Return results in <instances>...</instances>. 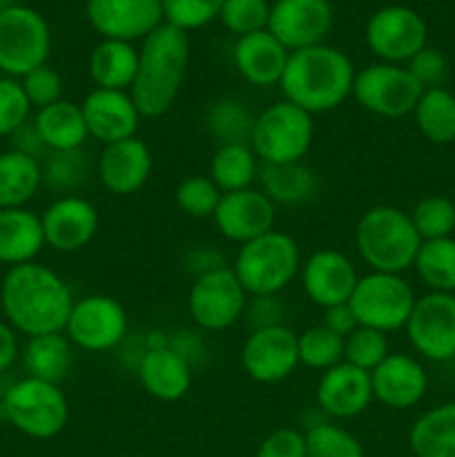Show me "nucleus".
<instances>
[{
	"label": "nucleus",
	"instance_id": "obj_1",
	"mask_svg": "<svg viewBox=\"0 0 455 457\" xmlns=\"http://www.w3.org/2000/svg\"><path fill=\"white\" fill-rule=\"evenodd\" d=\"M74 302L67 281L38 262L9 268L0 281L4 321L25 337L65 333Z\"/></svg>",
	"mask_w": 455,
	"mask_h": 457
},
{
	"label": "nucleus",
	"instance_id": "obj_2",
	"mask_svg": "<svg viewBox=\"0 0 455 457\" xmlns=\"http://www.w3.org/2000/svg\"><path fill=\"white\" fill-rule=\"evenodd\" d=\"M190 65V34L163 22L138 47V70L129 96L143 119L168 114L181 94Z\"/></svg>",
	"mask_w": 455,
	"mask_h": 457
},
{
	"label": "nucleus",
	"instance_id": "obj_3",
	"mask_svg": "<svg viewBox=\"0 0 455 457\" xmlns=\"http://www.w3.org/2000/svg\"><path fill=\"white\" fill-rule=\"evenodd\" d=\"M355 74L357 70L348 54L321 43L290 52L279 87L285 101L308 114H326L352 96Z\"/></svg>",
	"mask_w": 455,
	"mask_h": 457
},
{
	"label": "nucleus",
	"instance_id": "obj_4",
	"mask_svg": "<svg viewBox=\"0 0 455 457\" xmlns=\"http://www.w3.org/2000/svg\"><path fill=\"white\" fill-rule=\"evenodd\" d=\"M355 245L370 270L404 275L413 268L422 239L409 212L395 205H373L357 221Z\"/></svg>",
	"mask_w": 455,
	"mask_h": 457
},
{
	"label": "nucleus",
	"instance_id": "obj_5",
	"mask_svg": "<svg viewBox=\"0 0 455 457\" xmlns=\"http://www.w3.org/2000/svg\"><path fill=\"white\" fill-rule=\"evenodd\" d=\"M302 263L294 237L270 230L239 245L232 270L248 297H277L293 284L302 270Z\"/></svg>",
	"mask_w": 455,
	"mask_h": 457
},
{
	"label": "nucleus",
	"instance_id": "obj_6",
	"mask_svg": "<svg viewBox=\"0 0 455 457\" xmlns=\"http://www.w3.org/2000/svg\"><path fill=\"white\" fill-rule=\"evenodd\" d=\"M4 420L22 436L52 440L70 422V402L58 384L22 378L4 391L0 402Z\"/></svg>",
	"mask_w": 455,
	"mask_h": 457
},
{
	"label": "nucleus",
	"instance_id": "obj_7",
	"mask_svg": "<svg viewBox=\"0 0 455 457\" xmlns=\"http://www.w3.org/2000/svg\"><path fill=\"white\" fill-rule=\"evenodd\" d=\"M312 141V114L284 98L257 114L250 145L261 163H294L303 161V156L310 152Z\"/></svg>",
	"mask_w": 455,
	"mask_h": 457
},
{
	"label": "nucleus",
	"instance_id": "obj_8",
	"mask_svg": "<svg viewBox=\"0 0 455 457\" xmlns=\"http://www.w3.org/2000/svg\"><path fill=\"white\" fill-rule=\"evenodd\" d=\"M415 299L413 288L401 275L370 270L360 277L348 306L352 308L357 324L388 335L404 328Z\"/></svg>",
	"mask_w": 455,
	"mask_h": 457
},
{
	"label": "nucleus",
	"instance_id": "obj_9",
	"mask_svg": "<svg viewBox=\"0 0 455 457\" xmlns=\"http://www.w3.org/2000/svg\"><path fill=\"white\" fill-rule=\"evenodd\" d=\"M52 31L36 9L13 4L0 12V71L22 79L36 67L47 65Z\"/></svg>",
	"mask_w": 455,
	"mask_h": 457
},
{
	"label": "nucleus",
	"instance_id": "obj_10",
	"mask_svg": "<svg viewBox=\"0 0 455 457\" xmlns=\"http://www.w3.org/2000/svg\"><path fill=\"white\" fill-rule=\"evenodd\" d=\"M422 85L404 65L393 62H373L364 70H357L352 83V98L361 110L382 119H404L413 114Z\"/></svg>",
	"mask_w": 455,
	"mask_h": 457
},
{
	"label": "nucleus",
	"instance_id": "obj_11",
	"mask_svg": "<svg viewBox=\"0 0 455 457\" xmlns=\"http://www.w3.org/2000/svg\"><path fill=\"white\" fill-rule=\"evenodd\" d=\"M248 308V293L236 279L232 266L217 268L194 277L187 295V312L196 328L221 333L232 328Z\"/></svg>",
	"mask_w": 455,
	"mask_h": 457
},
{
	"label": "nucleus",
	"instance_id": "obj_12",
	"mask_svg": "<svg viewBox=\"0 0 455 457\" xmlns=\"http://www.w3.org/2000/svg\"><path fill=\"white\" fill-rule=\"evenodd\" d=\"M129 320L119 299L110 295H87L76 299L67 320L65 335L85 353H107L123 346Z\"/></svg>",
	"mask_w": 455,
	"mask_h": 457
},
{
	"label": "nucleus",
	"instance_id": "obj_13",
	"mask_svg": "<svg viewBox=\"0 0 455 457\" xmlns=\"http://www.w3.org/2000/svg\"><path fill=\"white\" fill-rule=\"evenodd\" d=\"M364 38L379 61L401 65L409 62L419 49L426 47L428 27L415 9L388 4L368 18Z\"/></svg>",
	"mask_w": 455,
	"mask_h": 457
},
{
	"label": "nucleus",
	"instance_id": "obj_14",
	"mask_svg": "<svg viewBox=\"0 0 455 457\" xmlns=\"http://www.w3.org/2000/svg\"><path fill=\"white\" fill-rule=\"evenodd\" d=\"M406 335L418 355L428 361L455 360V295L426 293L415 299Z\"/></svg>",
	"mask_w": 455,
	"mask_h": 457
},
{
	"label": "nucleus",
	"instance_id": "obj_15",
	"mask_svg": "<svg viewBox=\"0 0 455 457\" xmlns=\"http://www.w3.org/2000/svg\"><path fill=\"white\" fill-rule=\"evenodd\" d=\"M245 375L259 384H279L299 366V335L290 326L254 328L241 348Z\"/></svg>",
	"mask_w": 455,
	"mask_h": 457
},
{
	"label": "nucleus",
	"instance_id": "obj_16",
	"mask_svg": "<svg viewBox=\"0 0 455 457\" xmlns=\"http://www.w3.org/2000/svg\"><path fill=\"white\" fill-rule=\"evenodd\" d=\"M333 22L330 0H275L270 3L268 31L288 52H299L324 43Z\"/></svg>",
	"mask_w": 455,
	"mask_h": 457
},
{
	"label": "nucleus",
	"instance_id": "obj_17",
	"mask_svg": "<svg viewBox=\"0 0 455 457\" xmlns=\"http://www.w3.org/2000/svg\"><path fill=\"white\" fill-rule=\"evenodd\" d=\"M89 25L103 38L136 43L163 25L161 0H87Z\"/></svg>",
	"mask_w": 455,
	"mask_h": 457
},
{
	"label": "nucleus",
	"instance_id": "obj_18",
	"mask_svg": "<svg viewBox=\"0 0 455 457\" xmlns=\"http://www.w3.org/2000/svg\"><path fill=\"white\" fill-rule=\"evenodd\" d=\"M45 245L56 253H79L96 237L101 217L92 201L79 195L58 196L40 214Z\"/></svg>",
	"mask_w": 455,
	"mask_h": 457
},
{
	"label": "nucleus",
	"instance_id": "obj_19",
	"mask_svg": "<svg viewBox=\"0 0 455 457\" xmlns=\"http://www.w3.org/2000/svg\"><path fill=\"white\" fill-rule=\"evenodd\" d=\"M219 235L232 244H248L266 232L275 230L277 205L261 190L228 192L221 195L217 210L212 214Z\"/></svg>",
	"mask_w": 455,
	"mask_h": 457
},
{
	"label": "nucleus",
	"instance_id": "obj_20",
	"mask_svg": "<svg viewBox=\"0 0 455 457\" xmlns=\"http://www.w3.org/2000/svg\"><path fill=\"white\" fill-rule=\"evenodd\" d=\"M299 277H302V288L306 297L324 311L339 303H348L360 281L355 263L335 248H321L312 253L302 263Z\"/></svg>",
	"mask_w": 455,
	"mask_h": 457
},
{
	"label": "nucleus",
	"instance_id": "obj_21",
	"mask_svg": "<svg viewBox=\"0 0 455 457\" xmlns=\"http://www.w3.org/2000/svg\"><path fill=\"white\" fill-rule=\"evenodd\" d=\"M89 138H96L103 145L128 141L138 132L143 116L134 105L129 92L94 87L80 103Z\"/></svg>",
	"mask_w": 455,
	"mask_h": 457
},
{
	"label": "nucleus",
	"instance_id": "obj_22",
	"mask_svg": "<svg viewBox=\"0 0 455 457\" xmlns=\"http://www.w3.org/2000/svg\"><path fill=\"white\" fill-rule=\"evenodd\" d=\"M154 156L145 141L138 137L103 145L96 161L98 181L116 196L136 195L152 177Z\"/></svg>",
	"mask_w": 455,
	"mask_h": 457
},
{
	"label": "nucleus",
	"instance_id": "obj_23",
	"mask_svg": "<svg viewBox=\"0 0 455 457\" xmlns=\"http://www.w3.org/2000/svg\"><path fill=\"white\" fill-rule=\"evenodd\" d=\"M373 397L379 404L395 411L418 406L428 391V373L422 361L404 353H391L370 373Z\"/></svg>",
	"mask_w": 455,
	"mask_h": 457
},
{
	"label": "nucleus",
	"instance_id": "obj_24",
	"mask_svg": "<svg viewBox=\"0 0 455 457\" xmlns=\"http://www.w3.org/2000/svg\"><path fill=\"white\" fill-rule=\"evenodd\" d=\"M375 402L370 373L342 364L324 370L317 384V404L326 415L335 420H352L364 413Z\"/></svg>",
	"mask_w": 455,
	"mask_h": 457
},
{
	"label": "nucleus",
	"instance_id": "obj_25",
	"mask_svg": "<svg viewBox=\"0 0 455 457\" xmlns=\"http://www.w3.org/2000/svg\"><path fill=\"white\" fill-rule=\"evenodd\" d=\"M136 378L143 391L159 402H178L190 393L194 369L170 344L145 348L136 364Z\"/></svg>",
	"mask_w": 455,
	"mask_h": 457
},
{
	"label": "nucleus",
	"instance_id": "obj_26",
	"mask_svg": "<svg viewBox=\"0 0 455 457\" xmlns=\"http://www.w3.org/2000/svg\"><path fill=\"white\" fill-rule=\"evenodd\" d=\"M290 52L268 29L236 38L232 61L245 83L272 87L281 83Z\"/></svg>",
	"mask_w": 455,
	"mask_h": 457
},
{
	"label": "nucleus",
	"instance_id": "obj_27",
	"mask_svg": "<svg viewBox=\"0 0 455 457\" xmlns=\"http://www.w3.org/2000/svg\"><path fill=\"white\" fill-rule=\"evenodd\" d=\"M45 248L43 223L27 208L0 210V263L13 268L36 262Z\"/></svg>",
	"mask_w": 455,
	"mask_h": 457
},
{
	"label": "nucleus",
	"instance_id": "obj_28",
	"mask_svg": "<svg viewBox=\"0 0 455 457\" xmlns=\"http://www.w3.org/2000/svg\"><path fill=\"white\" fill-rule=\"evenodd\" d=\"M34 128L47 152L83 150L89 138L80 103L65 98L36 112Z\"/></svg>",
	"mask_w": 455,
	"mask_h": 457
},
{
	"label": "nucleus",
	"instance_id": "obj_29",
	"mask_svg": "<svg viewBox=\"0 0 455 457\" xmlns=\"http://www.w3.org/2000/svg\"><path fill=\"white\" fill-rule=\"evenodd\" d=\"M22 369L27 378L43 379L61 386L74 364V344L65 333H47L27 337L21 348Z\"/></svg>",
	"mask_w": 455,
	"mask_h": 457
},
{
	"label": "nucleus",
	"instance_id": "obj_30",
	"mask_svg": "<svg viewBox=\"0 0 455 457\" xmlns=\"http://www.w3.org/2000/svg\"><path fill=\"white\" fill-rule=\"evenodd\" d=\"M261 192L275 205H303L319 190V179L303 161L294 163H261L259 168Z\"/></svg>",
	"mask_w": 455,
	"mask_h": 457
},
{
	"label": "nucleus",
	"instance_id": "obj_31",
	"mask_svg": "<svg viewBox=\"0 0 455 457\" xmlns=\"http://www.w3.org/2000/svg\"><path fill=\"white\" fill-rule=\"evenodd\" d=\"M138 70V49L125 40L103 38L89 54V76L98 89L129 92Z\"/></svg>",
	"mask_w": 455,
	"mask_h": 457
},
{
	"label": "nucleus",
	"instance_id": "obj_32",
	"mask_svg": "<svg viewBox=\"0 0 455 457\" xmlns=\"http://www.w3.org/2000/svg\"><path fill=\"white\" fill-rule=\"evenodd\" d=\"M409 446L415 457H455V402L419 415L409 431Z\"/></svg>",
	"mask_w": 455,
	"mask_h": 457
},
{
	"label": "nucleus",
	"instance_id": "obj_33",
	"mask_svg": "<svg viewBox=\"0 0 455 457\" xmlns=\"http://www.w3.org/2000/svg\"><path fill=\"white\" fill-rule=\"evenodd\" d=\"M43 186L40 161L22 152L0 154V210L25 208Z\"/></svg>",
	"mask_w": 455,
	"mask_h": 457
},
{
	"label": "nucleus",
	"instance_id": "obj_34",
	"mask_svg": "<svg viewBox=\"0 0 455 457\" xmlns=\"http://www.w3.org/2000/svg\"><path fill=\"white\" fill-rule=\"evenodd\" d=\"M259 168L261 161L254 154L252 145L230 143V145H219L214 152L210 161V179L223 195L248 190L259 179Z\"/></svg>",
	"mask_w": 455,
	"mask_h": 457
},
{
	"label": "nucleus",
	"instance_id": "obj_35",
	"mask_svg": "<svg viewBox=\"0 0 455 457\" xmlns=\"http://www.w3.org/2000/svg\"><path fill=\"white\" fill-rule=\"evenodd\" d=\"M419 134L433 145L455 143V94L446 87L424 89L413 110Z\"/></svg>",
	"mask_w": 455,
	"mask_h": 457
},
{
	"label": "nucleus",
	"instance_id": "obj_36",
	"mask_svg": "<svg viewBox=\"0 0 455 457\" xmlns=\"http://www.w3.org/2000/svg\"><path fill=\"white\" fill-rule=\"evenodd\" d=\"M413 268L431 293L455 295V237L422 241Z\"/></svg>",
	"mask_w": 455,
	"mask_h": 457
},
{
	"label": "nucleus",
	"instance_id": "obj_37",
	"mask_svg": "<svg viewBox=\"0 0 455 457\" xmlns=\"http://www.w3.org/2000/svg\"><path fill=\"white\" fill-rule=\"evenodd\" d=\"M40 170H43V186L56 195L67 196L87 186L94 165L83 150H65L47 152Z\"/></svg>",
	"mask_w": 455,
	"mask_h": 457
},
{
	"label": "nucleus",
	"instance_id": "obj_38",
	"mask_svg": "<svg viewBox=\"0 0 455 457\" xmlns=\"http://www.w3.org/2000/svg\"><path fill=\"white\" fill-rule=\"evenodd\" d=\"M257 116L239 101V98H219L205 112V128L219 141V145L230 143H248L252 138V128Z\"/></svg>",
	"mask_w": 455,
	"mask_h": 457
},
{
	"label": "nucleus",
	"instance_id": "obj_39",
	"mask_svg": "<svg viewBox=\"0 0 455 457\" xmlns=\"http://www.w3.org/2000/svg\"><path fill=\"white\" fill-rule=\"evenodd\" d=\"M343 361V337L321 326H310L299 335V364L312 370H328Z\"/></svg>",
	"mask_w": 455,
	"mask_h": 457
},
{
	"label": "nucleus",
	"instance_id": "obj_40",
	"mask_svg": "<svg viewBox=\"0 0 455 457\" xmlns=\"http://www.w3.org/2000/svg\"><path fill=\"white\" fill-rule=\"evenodd\" d=\"M410 221H413L415 230H418L422 241L453 237L455 204L449 196L442 195L424 196V199L415 204L413 212H410Z\"/></svg>",
	"mask_w": 455,
	"mask_h": 457
},
{
	"label": "nucleus",
	"instance_id": "obj_41",
	"mask_svg": "<svg viewBox=\"0 0 455 457\" xmlns=\"http://www.w3.org/2000/svg\"><path fill=\"white\" fill-rule=\"evenodd\" d=\"M388 355H391V344H388V335L382 330L357 326L343 339V361L366 373H373Z\"/></svg>",
	"mask_w": 455,
	"mask_h": 457
},
{
	"label": "nucleus",
	"instance_id": "obj_42",
	"mask_svg": "<svg viewBox=\"0 0 455 457\" xmlns=\"http://www.w3.org/2000/svg\"><path fill=\"white\" fill-rule=\"evenodd\" d=\"M306 457H364V446L342 427L330 422L315 424L306 433Z\"/></svg>",
	"mask_w": 455,
	"mask_h": 457
},
{
	"label": "nucleus",
	"instance_id": "obj_43",
	"mask_svg": "<svg viewBox=\"0 0 455 457\" xmlns=\"http://www.w3.org/2000/svg\"><path fill=\"white\" fill-rule=\"evenodd\" d=\"M223 192L214 186V181L203 174H192L183 179L174 192V201L192 219H212Z\"/></svg>",
	"mask_w": 455,
	"mask_h": 457
},
{
	"label": "nucleus",
	"instance_id": "obj_44",
	"mask_svg": "<svg viewBox=\"0 0 455 457\" xmlns=\"http://www.w3.org/2000/svg\"><path fill=\"white\" fill-rule=\"evenodd\" d=\"M270 3L268 0H223L219 21L228 31L241 36L268 29Z\"/></svg>",
	"mask_w": 455,
	"mask_h": 457
},
{
	"label": "nucleus",
	"instance_id": "obj_45",
	"mask_svg": "<svg viewBox=\"0 0 455 457\" xmlns=\"http://www.w3.org/2000/svg\"><path fill=\"white\" fill-rule=\"evenodd\" d=\"M223 0H161L163 9V22L177 27V29L190 31L210 25L219 18Z\"/></svg>",
	"mask_w": 455,
	"mask_h": 457
},
{
	"label": "nucleus",
	"instance_id": "obj_46",
	"mask_svg": "<svg viewBox=\"0 0 455 457\" xmlns=\"http://www.w3.org/2000/svg\"><path fill=\"white\" fill-rule=\"evenodd\" d=\"M31 105L18 79H0V137H12L29 120Z\"/></svg>",
	"mask_w": 455,
	"mask_h": 457
},
{
	"label": "nucleus",
	"instance_id": "obj_47",
	"mask_svg": "<svg viewBox=\"0 0 455 457\" xmlns=\"http://www.w3.org/2000/svg\"><path fill=\"white\" fill-rule=\"evenodd\" d=\"M21 85L29 105L36 107V110H43V107L62 101V79L49 65H40L34 71L22 76Z\"/></svg>",
	"mask_w": 455,
	"mask_h": 457
},
{
	"label": "nucleus",
	"instance_id": "obj_48",
	"mask_svg": "<svg viewBox=\"0 0 455 457\" xmlns=\"http://www.w3.org/2000/svg\"><path fill=\"white\" fill-rule=\"evenodd\" d=\"M406 70L415 76L419 85L424 89L431 87H444V83L449 80V61H446L444 54L435 47H424L406 62Z\"/></svg>",
	"mask_w": 455,
	"mask_h": 457
},
{
	"label": "nucleus",
	"instance_id": "obj_49",
	"mask_svg": "<svg viewBox=\"0 0 455 457\" xmlns=\"http://www.w3.org/2000/svg\"><path fill=\"white\" fill-rule=\"evenodd\" d=\"M254 457H306V436L297 428H277L259 445Z\"/></svg>",
	"mask_w": 455,
	"mask_h": 457
},
{
	"label": "nucleus",
	"instance_id": "obj_50",
	"mask_svg": "<svg viewBox=\"0 0 455 457\" xmlns=\"http://www.w3.org/2000/svg\"><path fill=\"white\" fill-rule=\"evenodd\" d=\"M168 344L170 348H174V351L183 357V360L190 361L192 369L205 357L203 339H201L199 333H192V330H178V333L170 335Z\"/></svg>",
	"mask_w": 455,
	"mask_h": 457
},
{
	"label": "nucleus",
	"instance_id": "obj_51",
	"mask_svg": "<svg viewBox=\"0 0 455 457\" xmlns=\"http://www.w3.org/2000/svg\"><path fill=\"white\" fill-rule=\"evenodd\" d=\"M245 312L252 320V330L284 324V320H281L284 317V308L277 303L275 297H254L252 306L245 308Z\"/></svg>",
	"mask_w": 455,
	"mask_h": 457
},
{
	"label": "nucleus",
	"instance_id": "obj_52",
	"mask_svg": "<svg viewBox=\"0 0 455 457\" xmlns=\"http://www.w3.org/2000/svg\"><path fill=\"white\" fill-rule=\"evenodd\" d=\"M324 326L328 330H333L335 335L346 339L352 330L357 328V320L352 315V308L348 303H339V306L326 308L324 311Z\"/></svg>",
	"mask_w": 455,
	"mask_h": 457
},
{
	"label": "nucleus",
	"instance_id": "obj_53",
	"mask_svg": "<svg viewBox=\"0 0 455 457\" xmlns=\"http://www.w3.org/2000/svg\"><path fill=\"white\" fill-rule=\"evenodd\" d=\"M12 150L22 152L27 156H34V159H40L43 154H47L43 141H40L38 132L34 128V120H27L21 129L12 134Z\"/></svg>",
	"mask_w": 455,
	"mask_h": 457
},
{
	"label": "nucleus",
	"instance_id": "obj_54",
	"mask_svg": "<svg viewBox=\"0 0 455 457\" xmlns=\"http://www.w3.org/2000/svg\"><path fill=\"white\" fill-rule=\"evenodd\" d=\"M21 357V342H18V333L0 320V373L12 369Z\"/></svg>",
	"mask_w": 455,
	"mask_h": 457
},
{
	"label": "nucleus",
	"instance_id": "obj_55",
	"mask_svg": "<svg viewBox=\"0 0 455 457\" xmlns=\"http://www.w3.org/2000/svg\"><path fill=\"white\" fill-rule=\"evenodd\" d=\"M186 263H187V270L194 272V277H201L205 275V272L228 266V263L223 262L221 254L214 253V250H194V253L187 254Z\"/></svg>",
	"mask_w": 455,
	"mask_h": 457
},
{
	"label": "nucleus",
	"instance_id": "obj_56",
	"mask_svg": "<svg viewBox=\"0 0 455 457\" xmlns=\"http://www.w3.org/2000/svg\"><path fill=\"white\" fill-rule=\"evenodd\" d=\"M13 4H18L16 0H0V12H4V9L13 7Z\"/></svg>",
	"mask_w": 455,
	"mask_h": 457
}]
</instances>
